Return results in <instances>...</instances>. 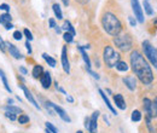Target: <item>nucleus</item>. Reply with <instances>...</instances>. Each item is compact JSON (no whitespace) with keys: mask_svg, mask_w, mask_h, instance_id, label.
<instances>
[{"mask_svg":"<svg viewBox=\"0 0 157 133\" xmlns=\"http://www.w3.org/2000/svg\"><path fill=\"white\" fill-rule=\"evenodd\" d=\"M99 111L95 110L92 116L89 117V128H88V132L89 133H97L98 131V117H99Z\"/></svg>","mask_w":157,"mask_h":133,"instance_id":"nucleus-8","label":"nucleus"},{"mask_svg":"<svg viewBox=\"0 0 157 133\" xmlns=\"http://www.w3.org/2000/svg\"><path fill=\"white\" fill-rule=\"evenodd\" d=\"M22 35H23V33H22V32H20V30H15L12 36H14V39H15V40H18V41H20V40L23 38Z\"/></svg>","mask_w":157,"mask_h":133,"instance_id":"nucleus-36","label":"nucleus"},{"mask_svg":"<svg viewBox=\"0 0 157 133\" xmlns=\"http://www.w3.org/2000/svg\"><path fill=\"white\" fill-rule=\"evenodd\" d=\"M105 92H107V93H109V95H111V90H109V88H107Z\"/></svg>","mask_w":157,"mask_h":133,"instance_id":"nucleus-53","label":"nucleus"},{"mask_svg":"<svg viewBox=\"0 0 157 133\" xmlns=\"http://www.w3.org/2000/svg\"><path fill=\"white\" fill-rule=\"evenodd\" d=\"M62 29H64L65 32H69L70 34H73L74 36H75V34H76V32H75V29H74V27H73V24L69 22V21H64V23H63V27H62Z\"/></svg>","mask_w":157,"mask_h":133,"instance_id":"nucleus-21","label":"nucleus"},{"mask_svg":"<svg viewBox=\"0 0 157 133\" xmlns=\"http://www.w3.org/2000/svg\"><path fill=\"white\" fill-rule=\"evenodd\" d=\"M123 83L127 86V88L129 91H134L135 90V87H137V79H135V76H133V75H128V76H126V77H123Z\"/></svg>","mask_w":157,"mask_h":133,"instance_id":"nucleus-12","label":"nucleus"},{"mask_svg":"<svg viewBox=\"0 0 157 133\" xmlns=\"http://www.w3.org/2000/svg\"><path fill=\"white\" fill-rule=\"evenodd\" d=\"M62 2H63L64 6H68V5H69V0H62Z\"/></svg>","mask_w":157,"mask_h":133,"instance_id":"nucleus-50","label":"nucleus"},{"mask_svg":"<svg viewBox=\"0 0 157 133\" xmlns=\"http://www.w3.org/2000/svg\"><path fill=\"white\" fill-rule=\"evenodd\" d=\"M4 110H5V111L14 113V114H16V115H21V114H23L22 109L18 108V107H15V105H5V107H4Z\"/></svg>","mask_w":157,"mask_h":133,"instance_id":"nucleus-19","label":"nucleus"},{"mask_svg":"<svg viewBox=\"0 0 157 133\" xmlns=\"http://www.w3.org/2000/svg\"><path fill=\"white\" fill-rule=\"evenodd\" d=\"M103 61L108 68H113L120 61V53L114 50L113 46H105L103 50Z\"/></svg>","mask_w":157,"mask_h":133,"instance_id":"nucleus-3","label":"nucleus"},{"mask_svg":"<svg viewBox=\"0 0 157 133\" xmlns=\"http://www.w3.org/2000/svg\"><path fill=\"white\" fill-rule=\"evenodd\" d=\"M52 10L55 12V16L58 18V20H63V12H62V9L58 4H53L52 5Z\"/></svg>","mask_w":157,"mask_h":133,"instance_id":"nucleus-20","label":"nucleus"},{"mask_svg":"<svg viewBox=\"0 0 157 133\" xmlns=\"http://www.w3.org/2000/svg\"><path fill=\"white\" fill-rule=\"evenodd\" d=\"M143 51L149 59V62L157 69V50L151 45V42L149 40L143 41Z\"/></svg>","mask_w":157,"mask_h":133,"instance_id":"nucleus-5","label":"nucleus"},{"mask_svg":"<svg viewBox=\"0 0 157 133\" xmlns=\"http://www.w3.org/2000/svg\"><path fill=\"white\" fill-rule=\"evenodd\" d=\"M128 21H129V24L132 27H135L137 26V20L133 17V16H128Z\"/></svg>","mask_w":157,"mask_h":133,"instance_id":"nucleus-40","label":"nucleus"},{"mask_svg":"<svg viewBox=\"0 0 157 133\" xmlns=\"http://www.w3.org/2000/svg\"><path fill=\"white\" fill-rule=\"evenodd\" d=\"M129 62H131V67H132L134 74L137 75V77L140 80L141 83L150 85L153 81L152 69L150 68L149 63L146 62V59L139 51H137V50L132 51V53L129 56Z\"/></svg>","mask_w":157,"mask_h":133,"instance_id":"nucleus-1","label":"nucleus"},{"mask_svg":"<svg viewBox=\"0 0 157 133\" xmlns=\"http://www.w3.org/2000/svg\"><path fill=\"white\" fill-rule=\"evenodd\" d=\"M62 67H63V70L69 74L70 73V63H69V59H68V51H67V46H63L62 49Z\"/></svg>","mask_w":157,"mask_h":133,"instance_id":"nucleus-11","label":"nucleus"},{"mask_svg":"<svg viewBox=\"0 0 157 133\" xmlns=\"http://www.w3.org/2000/svg\"><path fill=\"white\" fill-rule=\"evenodd\" d=\"M23 34H24V36L27 38L28 41H32V40H33V34H32V32H30L29 29H24V30H23Z\"/></svg>","mask_w":157,"mask_h":133,"instance_id":"nucleus-34","label":"nucleus"},{"mask_svg":"<svg viewBox=\"0 0 157 133\" xmlns=\"http://www.w3.org/2000/svg\"><path fill=\"white\" fill-rule=\"evenodd\" d=\"M26 47H27V51H28V53L29 55H32V52H33V50H32V46H30V42L27 40V42H26Z\"/></svg>","mask_w":157,"mask_h":133,"instance_id":"nucleus-42","label":"nucleus"},{"mask_svg":"<svg viewBox=\"0 0 157 133\" xmlns=\"http://www.w3.org/2000/svg\"><path fill=\"white\" fill-rule=\"evenodd\" d=\"M143 103H144V110H145L146 116L151 117V105H152V101H150L149 98H144V99H143Z\"/></svg>","mask_w":157,"mask_h":133,"instance_id":"nucleus-16","label":"nucleus"},{"mask_svg":"<svg viewBox=\"0 0 157 133\" xmlns=\"http://www.w3.org/2000/svg\"><path fill=\"white\" fill-rule=\"evenodd\" d=\"M18 86H20V87L22 88V90H23V92H24V96H26V98H27V99H28V101H29V102H30V103H32V104H33V105H34V107H35V108H36L38 110H41L40 105L38 104V102H36V101H35V98L33 97L32 92H30V91L28 90V87H27V86H26L24 83H20Z\"/></svg>","mask_w":157,"mask_h":133,"instance_id":"nucleus-9","label":"nucleus"},{"mask_svg":"<svg viewBox=\"0 0 157 133\" xmlns=\"http://www.w3.org/2000/svg\"><path fill=\"white\" fill-rule=\"evenodd\" d=\"M17 121L21 123V125H26L29 122V116L26 115V114H21L18 117H17Z\"/></svg>","mask_w":157,"mask_h":133,"instance_id":"nucleus-29","label":"nucleus"},{"mask_svg":"<svg viewBox=\"0 0 157 133\" xmlns=\"http://www.w3.org/2000/svg\"><path fill=\"white\" fill-rule=\"evenodd\" d=\"M143 6H144V10H145V14L149 15V16H152L153 15V10L149 3V0H144V3H143Z\"/></svg>","mask_w":157,"mask_h":133,"instance_id":"nucleus-26","label":"nucleus"},{"mask_svg":"<svg viewBox=\"0 0 157 133\" xmlns=\"http://www.w3.org/2000/svg\"><path fill=\"white\" fill-rule=\"evenodd\" d=\"M57 91H58V92H61V93H63V95H68V93H67V92L63 90V88H62L61 86H58V87H57Z\"/></svg>","mask_w":157,"mask_h":133,"instance_id":"nucleus-47","label":"nucleus"},{"mask_svg":"<svg viewBox=\"0 0 157 133\" xmlns=\"http://www.w3.org/2000/svg\"><path fill=\"white\" fill-rule=\"evenodd\" d=\"M75 2H77L79 4H81V5H85V4H87L89 0H75Z\"/></svg>","mask_w":157,"mask_h":133,"instance_id":"nucleus-46","label":"nucleus"},{"mask_svg":"<svg viewBox=\"0 0 157 133\" xmlns=\"http://www.w3.org/2000/svg\"><path fill=\"white\" fill-rule=\"evenodd\" d=\"M0 10L10 12V5H8V4H0Z\"/></svg>","mask_w":157,"mask_h":133,"instance_id":"nucleus-39","label":"nucleus"},{"mask_svg":"<svg viewBox=\"0 0 157 133\" xmlns=\"http://www.w3.org/2000/svg\"><path fill=\"white\" fill-rule=\"evenodd\" d=\"M131 119H132L133 122H138V121H140V120H141V113H140L139 110H134V111L132 113Z\"/></svg>","mask_w":157,"mask_h":133,"instance_id":"nucleus-28","label":"nucleus"},{"mask_svg":"<svg viewBox=\"0 0 157 133\" xmlns=\"http://www.w3.org/2000/svg\"><path fill=\"white\" fill-rule=\"evenodd\" d=\"M48 24H50V28H56V21L53 20V18H50L48 20Z\"/></svg>","mask_w":157,"mask_h":133,"instance_id":"nucleus-41","label":"nucleus"},{"mask_svg":"<svg viewBox=\"0 0 157 133\" xmlns=\"http://www.w3.org/2000/svg\"><path fill=\"white\" fill-rule=\"evenodd\" d=\"M48 104L53 108V110L58 114V116L63 120V121H65V122H71V119H70V116L67 114V111L62 108V107H59V105H57V104H55V103H52V102H48Z\"/></svg>","mask_w":157,"mask_h":133,"instance_id":"nucleus-7","label":"nucleus"},{"mask_svg":"<svg viewBox=\"0 0 157 133\" xmlns=\"http://www.w3.org/2000/svg\"><path fill=\"white\" fill-rule=\"evenodd\" d=\"M114 44L122 52H128L133 47V39L129 34H119L114 38Z\"/></svg>","mask_w":157,"mask_h":133,"instance_id":"nucleus-4","label":"nucleus"},{"mask_svg":"<svg viewBox=\"0 0 157 133\" xmlns=\"http://www.w3.org/2000/svg\"><path fill=\"white\" fill-rule=\"evenodd\" d=\"M114 102L116 104V107L120 109V110H126L127 109V105H126V102H125V98L122 95L117 93L114 96Z\"/></svg>","mask_w":157,"mask_h":133,"instance_id":"nucleus-15","label":"nucleus"},{"mask_svg":"<svg viewBox=\"0 0 157 133\" xmlns=\"http://www.w3.org/2000/svg\"><path fill=\"white\" fill-rule=\"evenodd\" d=\"M152 117H157V97L152 101V105H151V119Z\"/></svg>","mask_w":157,"mask_h":133,"instance_id":"nucleus-27","label":"nucleus"},{"mask_svg":"<svg viewBox=\"0 0 157 133\" xmlns=\"http://www.w3.org/2000/svg\"><path fill=\"white\" fill-rule=\"evenodd\" d=\"M101 26L109 35L116 36L122 30V24L119 17L113 12H105L101 17Z\"/></svg>","mask_w":157,"mask_h":133,"instance_id":"nucleus-2","label":"nucleus"},{"mask_svg":"<svg viewBox=\"0 0 157 133\" xmlns=\"http://www.w3.org/2000/svg\"><path fill=\"white\" fill-rule=\"evenodd\" d=\"M55 29H56V33H57V34H61V33H62V28H61V27L56 26V28H55Z\"/></svg>","mask_w":157,"mask_h":133,"instance_id":"nucleus-49","label":"nucleus"},{"mask_svg":"<svg viewBox=\"0 0 157 133\" xmlns=\"http://www.w3.org/2000/svg\"><path fill=\"white\" fill-rule=\"evenodd\" d=\"M0 79L3 80V85H4V87H5V90L9 92V93H11L12 91H11V88H10V86H9V82H8V77H6V75H5V73H4V70L3 69H0Z\"/></svg>","mask_w":157,"mask_h":133,"instance_id":"nucleus-17","label":"nucleus"},{"mask_svg":"<svg viewBox=\"0 0 157 133\" xmlns=\"http://www.w3.org/2000/svg\"><path fill=\"white\" fill-rule=\"evenodd\" d=\"M40 82L42 85V87L45 88V90H47V88L51 87V83H52V77H51V74L48 71H45L42 73V75L40 76Z\"/></svg>","mask_w":157,"mask_h":133,"instance_id":"nucleus-13","label":"nucleus"},{"mask_svg":"<svg viewBox=\"0 0 157 133\" xmlns=\"http://www.w3.org/2000/svg\"><path fill=\"white\" fill-rule=\"evenodd\" d=\"M8 103H9V105H12V104H14V99L9 98V99H8Z\"/></svg>","mask_w":157,"mask_h":133,"instance_id":"nucleus-51","label":"nucleus"},{"mask_svg":"<svg viewBox=\"0 0 157 133\" xmlns=\"http://www.w3.org/2000/svg\"><path fill=\"white\" fill-rule=\"evenodd\" d=\"M103 119H104V121L107 122V125H109V119H108L107 116H103Z\"/></svg>","mask_w":157,"mask_h":133,"instance_id":"nucleus-52","label":"nucleus"},{"mask_svg":"<svg viewBox=\"0 0 157 133\" xmlns=\"http://www.w3.org/2000/svg\"><path fill=\"white\" fill-rule=\"evenodd\" d=\"M46 128H47V129H50L52 133H58V129H57L53 125H52L51 122H46Z\"/></svg>","mask_w":157,"mask_h":133,"instance_id":"nucleus-33","label":"nucleus"},{"mask_svg":"<svg viewBox=\"0 0 157 133\" xmlns=\"http://www.w3.org/2000/svg\"><path fill=\"white\" fill-rule=\"evenodd\" d=\"M67 101H68L69 103H73V102H74V98H73L70 95H67Z\"/></svg>","mask_w":157,"mask_h":133,"instance_id":"nucleus-48","label":"nucleus"},{"mask_svg":"<svg viewBox=\"0 0 157 133\" xmlns=\"http://www.w3.org/2000/svg\"><path fill=\"white\" fill-rule=\"evenodd\" d=\"M6 49L10 53V56H12L15 59H22L23 58V55L21 53V51L14 45V44H11L10 41H6Z\"/></svg>","mask_w":157,"mask_h":133,"instance_id":"nucleus-10","label":"nucleus"},{"mask_svg":"<svg viewBox=\"0 0 157 133\" xmlns=\"http://www.w3.org/2000/svg\"><path fill=\"white\" fill-rule=\"evenodd\" d=\"M76 133H83V132H82V131H77Z\"/></svg>","mask_w":157,"mask_h":133,"instance_id":"nucleus-55","label":"nucleus"},{"mask_svg":"<svg viewBox=\"0 0 157 133\" xmlns=\"http://www.w3.org/2000/svg\"><path fill=\"white\" fill-rule=\"evenodd\" d=\"M0 51L4 52V53L8 51V49H6V41L2 36H0Z\"/></svg>","mask_w":157,"mask_h":133,"instance_id":"nucleus-31","label":"nucleus"},{"mask_svg":"<svg viewBox=\"0 0 157 133\" xmlns=\"http://www.w3.org/2000/svg\"><path fill=\"white\" fill-rule=\"evenodd\" d=\"M86 70H87V73L89 74V75H92V77H94V79H97V80H99L100 79V76L97 74V73H94V71H92L89 68H86Z\"/></svg>","mask_w":157,"mask_h":133,"instance_id":"nucleus-37","label":"nucleus"},{"mask_svg":"<svg viewBox=\"0 0 157 133\" xmlns=\"http://www.w3.org/2000/svg\"><path fill=\"white\" fill-rule=\"evenodd\" d=\"M42 58L46 61V63H47L50 67H52V68H55V67H56V59H55V58H52L51 56H48L47 53H42Z\"/></svg>","mask_w":157,"mask_h":133,"instance_id":"nucleus-25","label":"nucleus"},{"mask_svg":"<svg viewBox=\"0 0 157 133\" xmlns=\"http://www.w3.org/2000/svg\"><path fill=\"white\" fill-rule=\"evenodd\" d=\"M42 73H44V69H42V67L39 64V65H35L34 68H33V77L34 79H39L41 75H42Z\"/></svg>","mask_w":157,"mask_h":133,"instance_id":"nucleus-23","label":"nucleus"},{"mask_svg":"<svg viewBox=\"0 0 157 133\" xmlns=\"http://www.w3.org/2000/svg\"><path fill=\"white\" fill-rule=\"evenodd\" d=\"M85 127L88 129L89 128V117H86L85 119Z\"/></svg>","mask_w":157,"mask_h":133,"instance_id":"nucleus-45","label":"nucleus"},{"mask_svg":"<svg viewBox=\"0 0 157 133\" xmlns=\"http://www.w3.org/2000/svg\"><path fill=\"white\" fill-rule=\"evenodd\" d=\"M46 133H52V132H51L50 129H47V128H46Z\"/></svg>","mask_w":157,"mask_h":133,"instance_id":"nucleus-54","label":"nucleus"},{"mask_svg":"<svg viewBox=\"0 0 157 133\" xmlns=\"http://www.w3.org/2000/svg\"><path fill=\"white\" fill-rule=\"evenodd\" d=\"M116 69L119 70V71H128V69H129V65L126 63V62H123V61H119L117 63H116Z\"/></svg>","mask_w":157,"mask_h":133,"instance_id":"nucleus-22","label":"nucleus"},{"mask_svg":"<svg viewBox=\"0 0 157 133\" xmlns=\"http://www.w3.org/2000/svg\"><path fill=\"white\" fill-rule=\"evenodd\" d=\"M131 4H132V10L134 12V16H135V20L137 22L139 23H144L145 22V18H144V12H143V9L139 4V0H131Z\"/></svg>","mask_w":157,"mask_h":133,"instance_id":"nucleus-6","label":"nucleus"},{"mask_svg":"<svg viewBox=\"0 0 157 133\" xmlns=\"http://www.w3.org/2000/svg\"><path fill=\"white\" fill-rule=\"evenodd\" d=\"M98 92H99V95H100V97H101V99L104 101V103L107 104V107H108V109L114 114V115H117V111H116V109L113 107V104L110 103V101H109V98L107 97V95H105V92H104L101 88H98Z\"/></svg>","mask_w":157,"mask_h":133,"instance_id":"nucleus-14","label":"nucleus"},{"mask_svg":"<svg viewBox=\"0 0 157 133\" xmlns=\"http://www.w3.org/2000/svg\"><path fill=\"white\" fill-rule=\"evenodd\" d=\"M5 116H6L9 120H11V121L17 120V115L14 114V113H10V111H5Z\"/></svg>","mask_w":157,"mask_h":133,"instance_id":"nucleus-35","label":"nucleus"},{"mask_svg":"<svg viewBox=\"0 0 157 133\" xmlns=\"http://www.w3.org/2000/svg\"><path fill=\"white\" fill-rule=\"evenodd\" d=\"M45 108H46V110H47V113H48L50 115H55V114H53V111H52V109H53V108H52V107L48 104V102H46V103H45Z\"/></svg>","mask_w":157,"mask_h":133,"instance_id":"nucleus-38","label":"nucleus"},{"mask_svg":"<svg viewBox=\"0 0 157 133\" xmlns=\"http://www.w3.org/2000/svg\"><path fill=\"white\" fill-rule=\"evenodd\" d=\"M77 49L80 50V52H81V55H82V58H83V61H85V63H86V68H89V69H91L92 64H91V61H89V57H88L86 50H83L81 46H77Z\"/></svg>","mask_w":157,"mask_h":133,"instance_id":"nucleus-18","label":"nucleus"},{"mask_svg":"<svg viewBox=\"0 0 157 133\" xmlns=\"http://www.w3.org/2000/svg\"><path fill=\"white\" fill-rule=\"evenodd\" d=\"M20 71H21L23 75H27V74H28V70H27L24 67H20Z\"/></svg>","mask_w":157,"mask_h":133,"instance_id":"nucleus-44","label":"nucleus"},{"mask_svg":"<svg viewBox=\"0 0 157 133\" xmlns=\"http://www.w3.org/2000/svg\"><path fill=\"white\" fill-rule=\"evenodd\" d=\"M63 39H64V41L65 42H73V40H74V35L73 34H70L69 32H65L64 34H63Z\"/></svg>","mask_w":157,"mask_h":133,"instance_id":"nucleus-30","label":"nucleus"},{"mask_svg":"<svg viewBox=\"0 0 157 133\" xmlns=\"http://www.w3.org/2000/svg\"><path fill=\"white\" fill-rule=\"evenodd\" d=\"M146 126H147L150 133H155V128H153L152 125H151V117H149V116H146Z\"/></svg>","mask_w":157,"mask_h":133,"instance_id":"nucleus-32","label":"nucleus"},{"mask_svg":"<svg viewBox=\"0 0 157 133\" xmlns=\"http://www.w3.org/2000/svg\"><path fill=\"white\" fill-rule=\"evenodd\" d=\"M12 21V17L10 15V12H6V14H3V15H0V23L2 24H6V23H10Z\"/></svg>","mask_w":157,"mask_h":133,"instance_id":"nucleus-24","label":"nucleus"},{"mask_svg":"<svg viewBox=\"0 0 157 133\" xmlns=\"http://www.w3.org/2000/svg\"><path fill=\"white\" fill-rule=\"evenodd\" d=\"M12 28H14V24H12L11 22L5 24V29H6V30H10V29H12Z\"/></svg>","mask_w":157,"mask_h":133,"instance_id":"nucleus-43","label":"nucleus"}]
</instances>
